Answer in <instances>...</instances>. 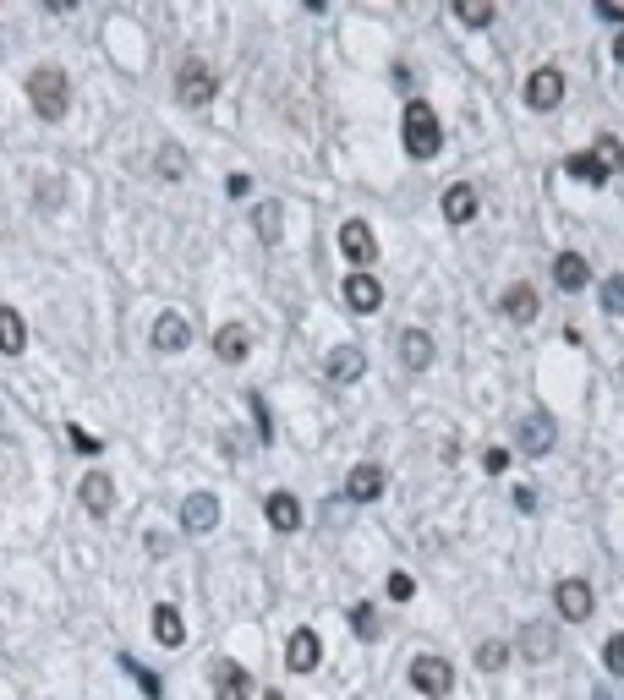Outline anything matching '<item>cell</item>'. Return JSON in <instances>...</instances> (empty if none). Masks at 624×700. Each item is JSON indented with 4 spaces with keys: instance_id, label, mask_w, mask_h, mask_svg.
<instances>
[{
    "instance_id": "1",
    "label": "cell",
    "mask_w": 624,
    "mask_h": 700,
    "mask_svg": "<svg viewBox=\"0 0 624 700\" xmlns=\"http://www.w3.org/2000/svg\"><path fill=\"white\" fill-rule=\"evenodd\" d=\"M28 99H33V110H39L44 121H61L66 104H72V83H66L61 66H39V72L28 77Z\"/></svg>"
},
{
    "instance_id": "2",
    "label": "cell",
    "mask_w": 624,
    "mask_h": 700,
    "mask_svg": "<svg viewBox=\"0 0 624 700\" xmlns=\"http://www.w3.org/2000/svg\"><path fill=\"white\" fill-rule=\"evenodd\" d=\"M406 154L411 159H433L438 148H444V132H438V115H433V104H422V99H411L406 104Z\"/></svg>"
},
{
    "instance_id": "3",
    "label": "cell",
    "mask_w": 624,
    "mask_h": 700,
    "mask_svg": "<svg viewBox=\"0 0 624 700\" xmlns=\"http://www.w3.org/2000/svg\"><path fill=\"white\" fill-rule=\"evenodd\" d=\"M411 684H416L427 700H444L449 690H455V668H449L444 657H416V662H411Z\"/></svg>"
},
{
    "instance_id": "4",
    "label": "cell",
    "mask_w": 624,
    "mask_h": 700,
    "mask_svg": "<svg viewBox=\"0 0 624 700\" xmlns=\"http://www.w3.org/2000/svg\"><path fill=\"white\" fill-rule=\"evenodd\" d=\"M214 88H219V77H214V66H208V61H198V55H192V61H181L176 93L187 104H208V99H214Z\"/></svg>"
},
{
    "instance_id": "5",
    "label": "cell",
    "mask_w": 624,
    "mask_h": 700,
    "mask_svg": "<svg viewBox=\"0 0 624 700\" xmlns=\"http://www.w3.org/2000/svg\"><path fill=\"white\" fill-rule=\"evenodd\" d=\"M340 252L356 263V274H367V263L378 258V241H373V230H367L362 219H345V225H340Z\"/></svg>"
},
{
    "instance_id": "6",
    "label": "cell",
    "mask_w": 624,
    "mask_h": 700,
    "mask_svg": "<svg viewBox=\"0 0 624 700\" xmlns=\"http://www.w3.org/2000/svg\"><path fill=\"white\" fill-rule=\"evenodd\" d=\"M553 602H559V613L570 618V624L592 618V608H597V597H592V586H586V580H559V586H553Z\"/></svg>"
},
{
    "instance_id": "7",
    "label": "cell",
    "mask_w": 624,
    "mask_h": 700,
    "mask_svg": "<svg viewBox=\"0 0 624 700\" xmlns=\"http://www.w3.org/2000/svg\"><path fill=\"white\" fill-rule=\"evenodd\" d=\"M559 99H564V72L537 66V72L526 77V104H531V110H553Z\"/></svg>"
},
{
    "instance_id": "8",
    "label": "cell",
    "mask_w": 624,
    "mask_h": 700,
    "mask_svg": "<svg viewBox=\"0 0 624 700\" xmlns=\"http://www.w3.org/2000/svg\"><path fill=\"white\" fill-rule=\"evenodd\" d=\"M181 525H187L192 536L214 531V525H219V498L214 493H187V498H181Z\"/></svg>"
},
{
    "instance_id": "9",
    "label": "cell",
    "mask_w": 624,
    "mask_h": 700,
    "mask_svg": "<svg viewBox=\"0 0 624 700\" xmlns=\"http://www.w3.org/2000/svg\"><path fill=\"white\" fill-rule=\"evenodd\" d=\"M345 307L351 312H378L384 307V285H378L373 274H356L351 268V274H345Z\"/></svg>"
},
{
    "instance_id": "10",
    "label": "cell",
    "mask_w": 624,
    "mask_h": 700,
    "mask_svg": "<svg viewBox=\"0 0 624 700\" xmlns=\"http://www.w3.org/2000/svg\"><path fill=\"white\" fill-rule=\"evenodd\" d=\"M318 657H323V646H318L312 629H296V635L285 640V668H291V673H312V668H318Z\"/></svg>"
},
{
    "instance_id": "11",
    "label": "cell",
    "mask_w": 624,
    "mask_h": 700,
    "mask_svg": "<svg viewBox=\"0 0 624 700\" xmlns=\"http://www.w3.org/2000/svg\"><path fill=\"white\" fill-rule=\"evenodd\" d=\"M77 498H83L88 515H110V509H115V482L104 471H88L83 487H77Z\"/></svg>"
},
{
    "instance_id": "12",
    "label": "cell",
    "mask_w": 624,
    "mask_h": 700,
    "mask_svg": "<svg viewBox=\"0 0 624 700\" xmlns=\"http://www.w3.org/2000/svg\"><path fill=\"white\" fill-rule=\"evenodd\" d=\"M154 345L165 350V356H176V350L192 345V323L181 318V312H165V318L154 323Z\"/></svg>"
},
{
    "instance_id": "13",
    "label": "cell",
    "mask_w": 624,
    "mask_h": 700,
    "mask_svg": "<svg viewBox=\"0 0 624 700\" xmlns=\"http://www.w3.org/2000/svg\"><path fill=\"white\" fill-rule=\"evenodd\" d=\"M499 307H504V318H510V323H531L542 301H537V290H531L526 279H520V285H510V290L499 296Z\"/></svg>"
},
{
    "instance_id": "14",
    "label": "cell",
    "mask_w": 624,
    "mask_h": 700,
    "mask_svg": "<svg viewBox=\"0 0 624 700\" xmlns=\"http://www.w3.org/2000/svg\"><path fill=\"white\" fill-rule=\"evenodd\" d=\"M586 279H592V268H586L581 252H559V258H553V285H559V290H570V296H575Z\"/></svg>"
},
{
    "instance_id": "15",
    "label": "cell",
    "mask_w": 624,
    "mask_h": 700,
    "mask_svg": "<svg viewBox=\"0 0 624 700\" xmlns=\"http://www.w3.org/2000/svg\"><path fill=\"white\" fill-rule=\"evenodd\" d=\"M378 493H384V471H378V465H356V471L345 476V498H356V504H373Z\"/></svg>"
},
{
    "instance_id": "16",
    "label": "cell",
    "mask_w": 624,
    "mask_h": 700,
    "mask_svg": "<svg viewBox=\"0 0 624 700\" xmlns=\"http://www.w3.org/2000/svg\"><path fill=\"white\" fill-rule=\"evenodd\" d=\"M362 372H367V356H362L356 345H334V350H329V378H334V383H356Z\"/></svg>"
},
{
    "instance_id": "17",
    "label": "cell",
    "mask_w": 624,
    "mask_h": 700,
    "mask_svg": "<svg viewBox=\"0 0 624 700\" xmlns=\"http://www.w3.org/2000/svg\"><path fill=\"white\" fill-rule=\"evenodd\" d=\"M553 449V422L548 416H526V422H520V454H531V460H537V454H548Z\"/></svg>"
},
{
    "instance_id": "18",
    "label": "cell",
    "mask_w": 624,
    "mask_h": 700,
    "mask_svg": "<svg viewBox=\"0 0 624 700\" xmlns=\"http://www.w3.org/2000/svg\"><path fill=\"white\" fill-rule=\"evenodd\" d=\"M444 219L449 225H471V219H477V186H449L444 192Z\"/></svg>"
},
{
    "instance_id": "19",
    "label": "cell",
    "mask_w": 624,
    "mask_h": 700,
    "mask_svg": "<svg viewBox=\"0 0 624 700\" xmlns=\"http://www.w3.org/2000/svg\"><path fill=\"white\" fill-rule=\"evenodd\" d=\"M247 690H252L247 668H236V662H219L214 668V695L219 700H247Z\"/></svg>"
},
{
    "instance_id": "20",
    "label": "cell",
    "mask_w": 624,
    "mask_h": 700,
    "mask_svg": "<svg viewBox=\"0 0 624 700\" xmlns=\"http://www.w3.org/2000/svg\"><path fill=\"white\" fill-rule=\"evenodd\" d=\"M263 509H269L274 531H302V504H296L291 493H269V504H263Z\"/></svg>"
},
{
    "instance_id": "21",
    "label": "cell",
    "mask_w": 624,
    "mask_h": 700,
    "mask_svg": "<svg viewBox=\"0 0 624 700\" xmlns=\"http://www.w3.org/2000/svg\"><path fill=\"white\" fill-rule=\"evenodd\" d=\"M247 329H241V323H225V329L214 334V356L219 361H247Z\"/></svg>"
},
{
    "instance_id": "22",
    "label": "cell",
    "mask_w": 624,
    "mask_h": 700,
    "mask_svg": "<svg viewBox=\"0 0 624 700\" xmlns=\"http://www.w3.org/2000/svg\"><path fill=\"white\" fill-rule=\"evenodd\" d=\"M22 345H28L22 312H17V307H0V350H6V356H22Z\"/></svg>"
},
{
    "instance_id": "23",
    "label": "cell",
    "mask_w": 624,
    "mask_h": 700,
    "mask_svg": "<svg viewBox=\"0 0 624 700\" xmlns=\"http://www.w3.org/2000/svg\"><path fill=\"white\" fill-rule=\"evenodd\" d=\"M154 635H159V646H181V640H187V624H181V613L170 608V602L154 608Z\"/></svg>"
},
{
    "instance_id": "24",
    "label": "cell",
    "mask_w": 624,
    "mask_h": 700,
    "mask_svg": "<svg viewBox=\"0 0 624 700\" xmlns=\"http://www.w3.org/2000/svg\"><path fill=\"white\" fill-rule=\"evenodd\" d=\"M400 356H406V367H416V372L433 367V340H427L422 329H406L400 334Z\"/></svg>"
},
{
    "instance_id": "25",
    "label": "cell",
    "mask_w": 624,
    "mask_h": 700,
    "mask_svg": "<svg viewBox=\"0 0 624 700\" xmlns=\"http://www.w3.org/2000/svg\"><path fill=\"white\" fill-rule=\"evenodd\" d=\"M564 175H575V181H586V186H603L608 181L603 165H597L592 154H570V159H564Z\"/></svg>"
},
{
    "instance_id": "26",
    "label": "cell",
    "mask_w": 624,
    "mask_h": 700,
    "mask_svg": "<svg viewBox=\"0 0 624 700\" xmlns=\"http://www.w3.org/2000/svg\"><path fill=\"white\" fill-rule=\"evenodd\" d=\"M280 219H285L280 203H258V208H252V225H258L263 241H280Z\"/></svg>"
},
{
    "instance_id": "27",
    "label": "cell",
    "mask_w": 624,
    "mask_h": 700,
    "mask_svg": "<svg viewBox=\"0 0 624 700\" xmlns=\"http://www.w3.org/2000/svg\"><path fill=\"white\" fill-rule=\"evenodd\" d=\"M592 159L603 165V175H619V170H624V143H619V137H597Z\"/></svg>"
},
{
    "instance_id": "28",
    "label": "cell",
    "mask_w": 624,
    "mask_h": 700,
    "mask_svg": "<svg viewBox=\"0 0 624 700\" xmlns=\"http://www.w3.org/2000/svg\"><path fill=\"white\" fill-rule=\"evenodd\" d=\"M520 646L526 651H537L531 662H548L553 657V629H542V624H526V635H520Z\"/></svg>"
},
{
    "instance_id": "29",
    "label": "cell",
    "mask_w": 624,
    "mask_h": 700,
    "mask_svg": "<svg viewBox=\"0 0 624 700\" xmlns=\"http://www.w3.org/2000/svg\"><path fill=\"white\" fill-rule=\"evenodd\" d=\"M455 17L466 22V28H488V22H493V6H488V0H455Z\"/></svg>"
},
{
    "instance_id": "30",
    "label": "cell",
    "mask_w": 624,
    "mask_h": 700,
    "mask_svg": "<svg viewBox=\"0 0 624 700\" xmlns=\"http://www.w3.org/2000/svg\"><path fill=\"white\" fill-rule=\"evenodd\" d=\"M504 662H510V646H504V640H482L477 646V668L482 673H499Z\"/></svg>"
},
{
    "instance_id": "31",
    "label": "cell",
    "mask_w": 624,
    "mask_h": 700,
    "mask_svg": "<svg viewBox=\"0 0 624 700\" xmlns=\"http://www.w3.org/2000/svg\"><path fill=\"white\" fill-rule=\"evenodd\" d=\"M351 629L362 640H378V608L373 602H356V613H351Z\"/></svg>"
},
{
    "instance_id": "32",
    "label": "cell",
    "mask_w": 624,
    "mask_h": 700,
    "mask_svg": "<svg viewBox=\"0 0 624 700\" xmlns=\"http://www.w3.org/2000/svg\"><path fill=\"white\" fill-rule=\"evenodd\" d=\"M181 170H187V154H181L176 143H165L159 148V175H165V181H181Z\"/></svg>"
},
{
    "instance_id": "33",
    "label": "cell",
    "mask_w": 624,
    "mask_h": 700,
    "mask_svg": "<svg viewBox=\"0 0 624 700\" xmlns=\"http://www.w3.org/2000/svg\"><path fill=\"white\" fill-rule=\"evenodd\" d=\"M247 411H252V422H258V438L274 443V416H269V405H263V394H247Z\"/></svg>"
},
{
    "instance_id": "34",
    "label": "cell",
    "mask_w": 624,
    "mask_h": 700,
    "mask_svg": "<svg viewBox=\"0 0 624 700\" xmlns=\"http://www.w3.org/2000/svg\"><path fill=\"white\" fill-rule=\"evenodd\" d=\"M603 668H608V673H624V629H619V635H608V646H603Z\"/></svg>"
},
{
    "instance_id": "35",
    "label": "cell",
    "mask_w": 624,
    "mask_h": 700,
    "mask_svg": "<svg viewBox=\"0 0 624 700\" xmlns=\"http://www.w3.org/2000/svg\"><path fill=\"white\" fill-rule=\"evenodd\" d=\"M603 312H614V318L624 312V274H614V279L603 285Z\"/></svg>"
},
{
    "instance_id": "36",
    "label": "cell",
    "mask_w": 624,
    "mask_h": 700,
    "mask_svg": "<svg viewBox=\"0 0 624 700\" xmlns=\"http://www.w3.org/2000/svg\"><path fill=\"white\" fill-rule=\"evenodd\" d=\"M66 438H72L77 454H99V449H104V438H94L88 427H66Z\"/></svg>"
},
{
    "instance_id": "37",
    "label": "cell",
    "mask_w": 624,
    "mask_h": 700,
    "mask_svg": "<svg viewBox=\"0 0 624 700\" xmlns=\"http://www.w3.org/2000/svg\"><path fill=\"white\" fill-rule=\"evenodd\" d=\"M121 668H126V673H132V679H137V684H143V690H148V695H159V679H154V673H148V668H137V662H132V657H121Z\"/></svg>"
},
{
    "instance_id": "38",
    "label": "cell",
    "mask_w": 624,
    "mask_h": 700,
    "mask_svg": "<svg viewBox=\"0 0 624 700\" xmlns=\"http://www.w3.org/2000/svg\"><path fill=\"white\" fill-rule=\"evenodd\" d=\"M389 597H395V602H411V597H416V580H411V575H389Z\"/></svg>"
},
{
    "instance_id": "39",
    "label": "cell",
    "mask_w": 624,
    "mask_h": 700,
    "mask_svg": "<svg viewBox=\"0 0 624 700\" xmlns=\"http://www.w3.org/2000/svg\"><path fill=\"white\" fill-rule=\"evenodd\" d=\"M504 465H510V449H482V471H493V476H499Z\"/></svg>"
},
{
    "instance_id": "40",
    "label": "cell",
    "mask_w": 624,
    "mask_h": 700,
    "mask_svg": "<svg viewBox=\"0 0 624 700\" xmlns=\"http://www.w3.org/2000/svg\"><path fill=\"white\" fill-rule=\"evenodd\" d=\"M597 17H603V22H624V6H614V0H603V6H597Z\"/></svg>"
},
{
    "instance_id": "41",
    "label": "cell",
    "mask_w": 624,
    "mask_h": 700,
    "mask_svg": "<svg viewBox=\"0 0 624 700\" xmlns=\"http://www.w3.org/2000/svg\"><path fill=\"white\" fill-rule=\"evenodd\" d=\"M614 61L624 66V33H619V44H614Z\"/></svg>"
},
{
    "instance_id": "42",
    "label": "cell",
    "mask_w": 624,
    "mask_h": 700,
    "mask_svg": "<svg viewBox=\"0 0 624 700\" xmlns=\"http://www.w3.org/2000/svg\"><path fill=\"white\" fill-rule=\"evenodd\" d=\"M592 700H614V690H592Z\"/></svg>"
}]
</instances>
